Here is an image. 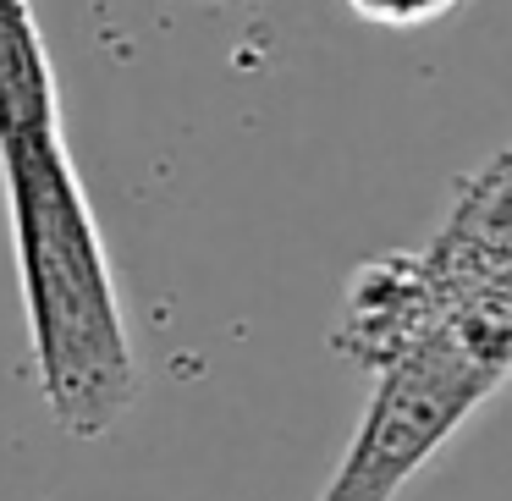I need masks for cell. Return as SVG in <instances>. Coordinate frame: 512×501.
I'll list each match as a JSON object with an SVG mask.
<instances>
[{
    "mask_svg": "<svg viewBox=\"0 0 512 501\" xmlns=\"http://www.w3.org/2000/svg\"><path fill=\"white\" fill-rule=\"evenodd\" d=\"M0 193L45 408L72 441H100L133 413L144 369L34 0H0Z\"/></svg>",
    "mask_w": 512,
    "mask_h": 501,
    "instance_id": "obj_1",
    "label": "cell"
},
{
    "mask_svg": "<svg viewBox=\"0 0 512 501\" xmlns=\"http://www.w3.org/2000/svg\"><path fill=\"white\" fill-rule=\"evenodd\" d=\"M419 259L452 287L512 309V144L457 182Z\"/></svg>",
    "mask_w": 512,
    "mask_h": 501,
    "instance_id": "obj_2",
    "label": "cell"
},
{
    "mask_svg": "<svg viewBox=\"0 0 512 501\" xmlns=\"http://www.w3.org/2000/svg\"><path fill=\"white\" fill-rule=\"evenodd\" d=\"M347 12L369 28H386V34H419L435 28L463 6V0H342Z\"/></svg>",
    "mask_w": 512,
    "mask_h": 501,
    "instance_id": "obj_3",
    "label": "cell"
}]
</instances>
